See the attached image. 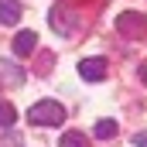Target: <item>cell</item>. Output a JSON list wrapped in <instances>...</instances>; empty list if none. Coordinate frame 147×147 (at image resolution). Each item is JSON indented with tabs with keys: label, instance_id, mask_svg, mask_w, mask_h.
<instances>
[{
	"label": "cell",
	"instance_id": "cell-1",
	"mask_svg": "<svg viewBox=\"0 0 147 147\" xmlns=\"http://www.w3.org/2000/svg\"><path fill=\"white\" fill-rule=\"evenodd\" d=\"M65 106L58 103V99H41V103H34L31 110H28V120L34 123V127H62L65 123Z\"/></svg>",
	"mask_w": 147,
	"mask_h": 147
},
{
	"label": "cell",
	"instance_id": "cell-10",
	"mask_svg": "<svg viewBox=\"0 0 147 147\" xmlns=\"http://www.w3.org/2000/svg\"><path fill=\"white\" fill-rule=\"evenodd\" d=\"M113 134H116V120H99L96 123V137L99 140H110Z\"/></svg>",
	"mask_w": 147,
	"mask_h": 147
},
{
	"label": "cell",
	"instance_id": "cell-6",
	"mask_svg": "<svg viewBox=\"0 0 147 147\" xmlns=\"http://www.w3.org/2000/svg\"><path fill=\"white\" fill-rule=\"evenodd\" d=\"M21 21V3L17 0H0V24H17Z\"/></svg>",
	"mask_w": 147,
	"mask_h": 147
},
{
	"label": "cell",
	"instance_id": "cell-8",
	"mask_svg": "<svg viewBox=\"0 0 147 147\" xmlns=\"http://www.w3.org/2000/svg\"><path fill=\"white\" fill-rule=\"evenodd\" d=\"M62 147H89V140L79 134V130H69V134H62V140H58Z\"/></svg>",
	"mask_w": 147,
	"mask_h": 147
},
{
	"label": "cell",
	"instance_id": "cell-5",
	"mask_svg": "<svg viewBox=\"0 0 147 147\" xmlns=\"http://www.w3.org/2000/svg\"><path fill=\"white\" fill-rule=\"evenodd\" d=\"M34 48H38V34L34 31H17V38H14V55H17V58L31 55Z\"/></svg>",
	"mask_w": 147,
	"mask_h": 147
},
{
	"label": "cell",
	"instance_id": "cell-7",
	"mask_svg": "<svg viewBox=\"0 0 147 147\" xmlns=\"http://www.w3.org/2000/svg\"><path fill=\"white\" fill-rule=\"evenodd\" d=\"M0 75H3V79H7L10 86H21V82H24V72H21V69H17L14 62H7V58L0 62Z\"/></svg>",
	"mask_w": 147,
	"mask_h": 147
},
{
	"label": "cell",
	"instance_id": "cell-12",
	"mask_svg": "<svg viewBox=\"0 0 147 147\" xmlns=\"http://www.w3.org/2000/svg\"><path fill=\"white\" fill-rule=\"evenodd\" d=\"M137 75H140V82H144V86H147V62H144V65H140V69H137Z\"/></svg>",
	"mask_w": 147,
	"mask_h": 147
},
{
	"label": "cell",
	"instance_id": "cell-3",
	"mask_svg": "<svg viewBox=\"0 0 147 147\" xmlns=\"http://www.w3.org/2000/svg\"><path fill=\"white\" fill-rule=\"evenodd\" d=\"M116 31L127 38H140L147 31V17L137 10H123V14H116Z\"/></svg>",
	"mask_w": 147,
	"mask_h": 147
},
{
	"label": "cell",
	"instance_id": "cell-9",
	"mask_svg": "<svg viewBox=\"0 0 147 147\" xmlns=\"http://www.w3.org/2000/svg\"><path fill=\"white\" fill-rule=\"evenodd\" d=\"M14 120H17L14 106H10L7 99H0V127H14Z\"/></svg>",
	"mask_w": 147,
	"mask_h": 147
},
{
	"label": "cell",
	"instance_id": "cell-11",
	"mask_svg": "<svg viewBox=\"0 0 147 147\" xmlns=\"http://www.w3.org/2000/svg\"><path fill=\"white\" fill-rule=\"evenodd\" d=\"M134 144H137V147H147V130H140V134L134 137Z\"/></svg>",
	"mask_w": 147,
	"mask_h": 147
},
{
	"label": "cell",
	"instance_id": "cell-2",
	"mask_svg": "<svg viewBox=\"0 0 147 147\" xmlns=\"http://www.w3.org/2000/svg\"><path fill=\"white\" fill-rule=\"evenodd\" d=\"M48 21H51V28H55L58 34H72V31H79V17H75V10L69 7V3H58V7H51Z\"/></svg>",
	"mask_w": 147,
	"mask_h": 147
},
{
	"label": "cell",
	"instance_id": "cell-4",
	"mask_svg": "<svg viewBox=\"0 0 147 147\" xmlns=\"http://www.w3.org/2000/svg\"><path fill=\"white\" fill-rule=\"evenodd\" d=\"M79 75L89 82H103L106 79V58H82L79 62Z\"/></svg>",
	"mask_w": 147,
	"mask_h": 147
}]
</instances>
